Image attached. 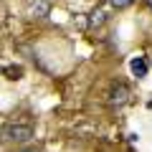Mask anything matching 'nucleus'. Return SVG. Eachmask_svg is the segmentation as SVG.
<instances>
[{
  "label": "nucleus",
  "instance_id": "9",
  "mask_svg": "<svg viewBox=\"0 0 152 152\" xmlns=\"http://www.w3.org/2000/svg\"><path fill=\"white\" fill-rule=\"evenodd\" d=\"M23 152H36V150H23Z\"/></svg>",
  "mask_w": 152,
  "mask_h": 152
},
{
  "label": "nucleus",
  "instance_id": "2",
  "mask_svg": "<svg viewBox=\"0 0 152 152\" xmlns=\"http://www.w3.org/2000/svg\"><path fill=\"white\" fill-rule=\"evenodd\" d=\"M129 102V86L127 84H114L109 89V104L112 107H122V104Z\"/></svg>",
  "mask_w": 152,
  "mask_h": 152
},
{
  "label": "nucleus",
  "instance_id": "5",
  "mask_svg": "<svg viewBox=\"0 0 152 152\" xmlns=\"http://www.w3.org/2000/svg\"><path fill=\"white\" fill-rule=\"evenodd\" d=\"M102 23H107V8H96V10L91 13V18H89V26H102Z\"/></svg>",
  "mask_w": 152,
  "mask_h": 152
},
{
  "label": "nucleus",
  "instance_id": "4",
  "mask_svg": "<svg viewBox=\"0 0 152 152\" xmlns=\"http://www.w3.org/2000/svg\"><path fill=\"white\" fill-rule=\"evenodd\" d=\"M129 69H132V74H134L137 79H145V76H147V61L142 58V56H137V58H132Z\"/></svg>",
  "mask_w": 152,
  "mask_h": 152
},
{
  "label": "nucleus",
  "instance_id": "3",
  "mask_svg": "<svg viewBox=\"0 0 152 152\" xmlns=\"http://www.w3.org/2000/svg\"><path fill=\"white\" fill-rule=\"evenodd\" d=\"M26 8H28V15L31 18H46L51 13L48 0H26Z\"/></svg>",
  "mask_w": 152,
  "mask_h": 152
},
{
  "label": "nucleus",
  "instance_id": "7",
  "mask_svg": "<svg viewBox=\"0 0 152 152\" xmlns=\"http://www.w3.org/2000/svg\"><path fill=\"white\" fill-rule=\"evenodd\" d=\"M109 3H112L114 8H127V5H132L134 0H109Z\"/></svg>",
  "mask_w": 152,
  "mask_h": 152
},
{
  "label": "nucleus",
  "instance_id": "1",
  "mask_svg": "<svg viewBox=\"0 0 152 152\" xmlns=\"http://www.w3.org/2000/svg\"><path fill=\"white\" fill-rule=\"evenodd\" d=\"M3 142H31L33 140V127L28 124H5L0 129Z\"/></svg>",
  "mask_w": 152,
  "mask_h": 152
},
{
  "label": "nucleus",
  "instance_id": "6",
  "mask_svg": "<svg viewBox=\"0 0 152 152\" xmlns=\"http://www.w3.org/2000/svg\"><path fill=\"white\" fill-rule=\"evenodd\" d=\"M3 74H5V79H10V81H18L23 76V66H3Z\"/></svg>",
  "mask_w": 152,
  "mask_h": 152
},
{
  "label": "nucleus",
  "instance_id": "8",
  "mask_svg": "<svg viewBox=\"0 0 152 152\" xmlns=\"http://www.w3.org/2000/svg\"><path fill=\"white\" fill-rule=\"evenodd\" d=\"M147 5H150V8H152V0H147Z\"/></svg>",
  "mask_w": 152,
  "mask_h": 152
}]
</instances>
